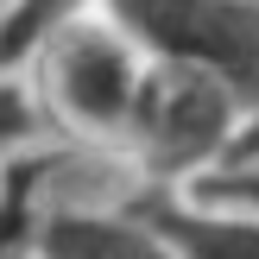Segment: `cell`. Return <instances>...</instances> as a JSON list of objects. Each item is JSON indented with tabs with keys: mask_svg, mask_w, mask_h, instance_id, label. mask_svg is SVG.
Listing matches in <instances>:
<instances>
[{
	"mask_svg": "<svg viewBox=\"0 0 259 259\" xmlns=\"http://www.w3.org/2000/svg\"><path fill=\"white\" fill-rule=\"evenodd\" d=\"M101 13L146 63L202 76L259 114V0H108Z\"/></svg>",
	"mask_w": 259,
	"mask_h": 259,
	"instance_id": "1",
	"label": "cell"
},
{
	"mask_svg": "<svg viewBox=\"0 0 259 259\" xmlns=\"http://www.w3.org/2000/svg\"><path fill=\"white\" fill-rule=\"evenodd\" d=\"M247 120L253 114L240 108L228 89L202 82V76H184V70L146 63L133 120H126V146L139 152L152 190H190V184H202V177L228 171Z\"/></svg>",
	"mask_w": 259,
	"mask_h": 259,
	"instance_id": "2",
	"label": "cell"
},
{
	"mask_svg": "<svg viewBox=\"0 0 259 259\" xmlns=\"http://www.w3.org/2000/svg\"><path fill=\"white\" fill-rule=\"evenodd\" d=\"M146 57L126 45V32L108 13L70 19L38 45V108H51L63 126L89 139H126Z\"/></svg>",
	"mask_w": 259,
	"mask_h": 259,
	"instance_id": "3",
	"label": "cell"
},
{
	"mask_svg": "<svg viewBox=\"0 0 259 259\" xmlns=\"http://www.w3.org/2000/svg\"><path fill=\"white\" fill-rule=\"evenodd\" d=\"M126 209L152 228L177 259H259V209L222 190H139Z\"/></svg>",
	"mask_w": 259,
	"mask_h": 259,
	"instance_id": "4",
	"label": "cell"
},
{
	"mask_svg": "<svg viewBox=\"0 0 259 259\" xmlns=\"http://www.w3.org/2000/svg\"><path fill=\"white\" fill-rule=\"evenodd\" d=\"M38 259H177L126 202H63L32 228Z\"/></svg>",
	"mask_w": 259,
	"mask_h": 259,
	"instance_id": "5",
	"label": "cell"
},
{
	"mask_svg": "<svg viewBox=\"0 0 259 259\" xmlns=\"http://www.w3.org/2000/svg\"><path fill=\"white\" fill-rule=\"evenodd\" d=\"M108 0H13L7 19H0V57H25V51H38L57 25L70 19H89V13H101Z\"/></svg>",
	"mask_w": 259,
	"mask_h": 259,
	"instance_id": "6",
	"label": "cell"
},
{
	"mask_svg": "<svg viewBox=\"0 0 259 259\" xmlns=\"http://www.w3.org/2000/svg\"><path fill=\"white\" fill-rule=\"evenodd\" d=\"M38 120H45V114H38V95L19 89L13 76H0V158H13V152L38 133Z\"/></svg>",
	"mask_w": 259,
	"mask_h": 259,
	"instance_id": "7",
	"label": "cell"
},
{
	"mask_svg": "<svg viewBox=\"0 0 259 259\" xmlns=\"http://www.w3.org/2000/svg\"><path fill=\"white\" fill-rule=\"evenodd\" d=\"M202 190H222V196H240L259 209V171H215V177H202Z\"/></svg>",
	"mask_w": 259,
	"mask_h": 259,
	"instance_id": "8",
	"label": "cell"
},
{
	"mask_svg": "<svg viewBox=\"0 0 259 259\" xmlns=\"http://www.w3.org/2000/svg\"><path fill=\"white\" fill-rule=\"evenodd\" d=\"M228 171H259V114L247 120V133H240L234 158H228Z\"/></svg>",
	"mask_w": 259,
	"mask_h": 259,
	"instance_id": "9",
	"label": "cell"
}]
</instances>
